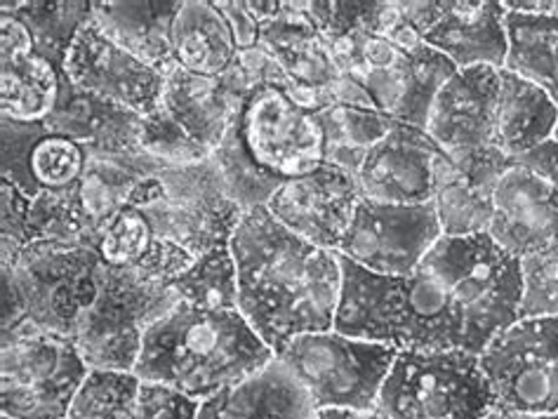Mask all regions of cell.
<instances>
[{
    "mask_svg": "<svg viewBox=\"0 0 558 419\" xmlns=\"http://www.w3.org/2000/svg\"><path fill=\"white\" fill-rule=\"evenodd\" d=\"M335 52L344 76L361 85L377 111L415 127H427L438 90L458 74L403 20L401 8L385 32L361 28L335 42Z\"/></svg>",
    "mask_w": 558,
    "mask_h": 419,
    "instance_id": "obj_5",
    "label": "cell"
},
{
    "mask_svg": "<svg viewBox=\"0 0 558 419\" xmlns=\"http://www.w3.org/2000/svg\"><path fill=\"white\" fill-rule=\"evenodd\" d=\"M201 403L158 382H142L130 419H198Z\"/></svg>",
    "mask_w": 558,
    "mask_h": 419,
    "instance_id": "obj_40",
    "label": "cell"
},
{
    "mask_svg": "<svg viewBox=\"0 0 558 419\" xmlns=\"http://www.w3.org/2000/svg\"><path fill=\"white\" fill-rule=\"evenodd\" d=\"M90 161L83 144L54 135L43 121L24 123L0 115V180L36 198L76 186Z\"/></svg>",
    "mask_w": 558,
    "mask_h": 419,
    "instance_id": "obj_19",
    "label": "cell"
},
{
    "mask_svg": "<svg viewBox=\"0 0 558 419\" xmlns=\"http://www.w3.org/2000/svg\"><path fill=\"white\" fill-rule=\"evenodd\" d=\"M255 90L239 60L222 76H196L178 64L166 71L163 107L189 137L213 156L243 99Z\"/></svg>",
    "mask_w": 558,
    "mask_h": 419,
    "instance_id": "obj_23",
    "label": "cell"
},
{
    "mask_svg": "<svg viewBox=\"0 0 558 419\" xmlns=\"http://www.w3.org/2000/svg\"><path fill=\"white\" fill-rule=\"evenodd\" d=\"M490 238L517 259L558 241V189L513 163L493 192Z\"/></svg>",
    "mask_w": 558,
    "mask_h": 419,
    "instance_id": "obj_21",
    "label": "cell"
},
{
    "mask_svg": "<svg viewBox=\"0 0 558 419\" xmlns=\"http://www.w3.org/2000/svg\"><path fill=\"white\" fill-rule=\"evenodd\" d=\"M43 123L50 133L83 144L93 158L130 161L146 156L142 149V115L85 93L66 74H62L54 109Z\"/></svg>",
    "mask_w": 558,
    "mask_h": 419,
    "instance_id": "obj_22",
    "label": "cell"
},
{
    "mask_svg": "<svg viewBox=\"0 0 558 419\" xmlns=\"http://www.w3.org/2000/svg\"><path fill=\"white\" fill-rule=\"evenodd\" d=\"M217 10L222 12V17L227 20L233 40H236L239 52L243 50H253L259 46V34H262V24L253 17V12L247 10L245 0H219L215 3Z\"/></svg>",
    "mask_w": 558,
    "mask_h": 419,
    "instance_id": "obj_42",
    "label": "cell"
},
{
    "mask_svg": "<svg viewBox=\"0 0 558 419\" xmlns=\"http://www.w3.org/2000/svg\"><path fill=\"white\" fill-rule=\"evenodd\" d=\"M213 163L225 182L227 194L233 198L243 212L255 208H269L274 194L281 189L286 182L283 177L274 175V172L264 170L253 153L245 149V144L239 135L236 123L231 121L225 139L213 151Z\"/></svg>",
    "mask_w": 558,
    "mask_h": 419,
    "instance_id": "obj_33",
    "label": "cell"
},
{
    "mask_svg": "<svg viewBox=\"0 0 558 419\" xmlns=\"http://www.w3.org/2000/svg\"><path fill=\"white\" fill-rule=\"evenodd\" d=\"M440 236L434 204L393 206L363 196L337 255L381 276H408Z\"/></svg>",
    "mask_w": 558,
    "mask_h": 419,
    "instance_id": "obj_14",
    "label": "cell"
},
{
    "mask_svg": "<svg viewBox=\"0 0 558 419\" xmlns=\"http://www.w3.org/2000/svg\"><path fill=\"white\" fill-rule=\"evenodd\" d=\"M233 123L255 161L278 177H300L326 163L318 113L300 107L283 90H253L243 99Z\"/></svg>",
    "mask_w": 558,
    "mask_h": 419,
    "instance_id": "obj_15",
    "label": "cell"
},
{
    "mask_svg": "<svg viewBox=\"0 0 558 419\" xmlns=\"http://www.w3.org/2000/svg\"><path fill=\"white\" fill-rule=\"evenodd\" d=\"M335 330L396 352L481 354L521 318V259L490 238L440 236L408 276H381L340 257Z\"/></svg>",
    "mask_w": 558,
    "mask_h": 419,
    "instance_id": "obj_1",
    "label": "cell"
},
{
    "mask_svg": "<svg viewBox=\"0 0 558 419\" xmlns=\"http://www.w3.org/2000/svg\"><path fill=\"white\" fill-rule=\"evenodd\" d=\"M180 301L205 309H239V271L229 245L196 257L172 283Z\"/></svg>",
    "mask_w": 558,
    "mask_h": 419,
    "instance_id": "obj_34",
    "label": "cell"
},
{
    "mask_svg": "<svg viewBox=\"0 0 558 419\" xmlns=\"http://www.w3.org/2000/svg\"><path fill=\"white\" fill-rule=\"evenodd\" d=\"M64 71L34 52L26 26L0 12V115L14 121H46L60 95Z\"/></svg>",
    "mask_w": 558,
    "mask_h": 419,
    "instance_id": "obj_24",
    "label": "cell"
},
{
    "mask_svg": "<svg viewBox=\"0 0 558 419\" xmlns=\"http://www.w3.org/2000/svg\"><path fill=\"white\" fill-rule=\"evenodd\" d=\"M259 48L283 69L300 107L314 113L335 104L375 109L361 85L344 76L335 46L312 22L306 3L283 0L281 14L262 24Z\"/></svg>",
    "mask_w": 558,
    "mask_h": 419,
    "instance_id": "obj_12",
    "label": "cell"
},
{
    "mask_svg": "<svg viewBox=\"0 0 558 419\" xmlns=\"http://www.w3.org/2000/svg\"><path fill=\"white\" fill-rule=\"evenodd\" d=\"M497 97L499 69H462L438 90L424 127L452 165L483 186L495 184L513 163L497 149Z\"/></svg>",
    "mask_w": 558,
    "mask_h": 419,
    "instance_id": "obj_9",
    "label": "cell"
},
{
    "mask_svg": "<svg viewBox=\"0 0 558 419\" xmlns=\"http://www.w3.org/2000/svg\"><path fill=\"white\" fill-rule=\"evenodd\" d=\"M276 354L239 309H205L178 301L146 330L135 374L178 389L198 403L241 384Z\"/></svg>",
    "mask_w": 558,
    "mask_h": 419,
    "instance_id": "obj_3",
    "label": "cell"
},
{
    "mask_svg": "<svg viewBox=\"0 0 558 419\" xmlns=\"http://www.w3.org/2000/svg\"><path fill=\"white\" fill-rule=\"evenodd\" d=\"M194 262H196V255H191L186 248H182V245L156 236L149 248H146V252L132 267H135L140 273H144L146 279L163 285H172Z\"/></svg>",
    "mask_w": 558,
    "mask_h": 419,
    "instance_id": "obj_41",
    "label": "cell"
},
{
    "mask_svg": "<svg viewBox=\"0 0 558 419\" xmlns=\"http://www.w3.org/2000/svg\"><path fill=\"white\" fill-rule=\"evenodd\" d=\"M64 74L107 102L125 107L140 115L158 109L166 88V71L137 60L111 38L99 32L90 20L73 42Z\"/></svg>",
    "mask_w": 558,
    "mask_h": 419,
    "instance_id": "obj_18",
    "label": "cell"
},
{
    "mask_svg": "<svg viewBox=\"0 0 558 419\" xmlns=\"http://www.w3.org/2000/svg\"><path fill=\"white\" fill-rule=\"evenodd\" d=\"M217 419H314L316 406L281 360L208 400Z\"/></svg>",
    "mask_w": 558,
    "mask_h": 419,
    "instance_id": "obj_27",
    "label": "cell"
},
{
    "mask_svg": "<svg viewBox=\"0 0 558 419\" xmlns=\"http://www.w3.org/2000/svg\"><path fill=\"white\" fill-rule=\"evenodd\" d=\"M198 419H217V415H215V410H213V406H210L208 400L201 403V412H198Z\"/></svg>",
    "mask_w": 558,
    "mask_h": 419,
    "instance_id": "obj_46",
    "label": "cell"
},
{
    "mask_svg": "<svg viewBox=\"0 0 558 419\" xmlns=\"http://www.w3.org/2000/svg\"><path fill=\"white\" fill-rule=\"evenodd\" d=\"M174 64L196 76H222L239 48L222 12L210 0H184L172 32Z\"/></svg>",
    "mask_w": 558,
    "mask_h": 419,
    "instance_id": "obj_29",
    "label": "cell"
},
{
    "mask_svg": "<svg viewBox=\"0 0 558 419\" xmlns=\"http://www.w3.org/2000/svg\"><path fill=\"white\" fill-rule=\"evenodd\" d=\"M478 358L495 408L558 417V316L519 318Z\"/></svg>",
    "mask_w": 558,
    "mask_h": 419,
    "instance_id": "obj_11",
    "label": "cell"
},
{
    "mask_svg": "<svg viewBox=\"0 0 558 419\" xmlns=\"http://www.w3.org/2000/svg\"><path fill=\"white\" fill-rule=\"evenodd\" d=\"M229 248L239 271V311L274 354L306 332L332 330L342 295L340 255L292 234L269 208L245 212Z\"/></svg>",
    "mask_w": 558,
    "mask_h": 419,
    "instance_id": "obj_2",
    "label": "cell"
},
{
    "mask_svg": "<svg viewBox=\"0 0 558 419\" xmlns=\"http://www.w3.org/2000/svg\"><path fill=\"white\" fill-rule=\"evenodd\" d=\"M0 12L17 17L32 34L34 52L48 60L57 71H64L66 57L76 42L81 28L93 20V3L85 0H5Z\"/></svg>",
    "mask_w": 558,
    "mask_h": 419,
    "instance_id": "obj_30",
    "label": "cell"
},
{
    "mask_svg": "<svg viewBox=\"0 0 558 419\" xmlns=\"http://www.w3.org/2000/svg\"><path fill=\"white\" fill-rule=\"evenodd\" d=\"M513 163L535 172L542 180H547L554 189H558V141L549 139L545 144H539L537 149L523 153Z\"/></svg>",
    "mask_w": 558,
    "mask_h": 419,
    "instance_id": "obj_43",
    "label": "cell"
},
{
    "mask_svg": "<svg viewBox=\"0 0 558 419\" xmlns=\"http://www.w3.org/2000/svg\"><path fill=\"white\" fill-rule=\"evenodd\" d=\"M318 123L323 130L326 163L342 168L356 177L365 156L391 133V127L399 121L377 109L335 104L318 111Z\"/></svg>",
    "mask_w": 558,
    "mask_h": 419,
    "instance_id": "obj_31",
    "label": "cell"
},
{
    "mask_svg": "<svg viewBox=\"0 0 558 419\" xmlns=\"http://www.w3.org/2000/svg\"><path fill=\"white\" fill-rule=\"evenodd\" d=\"M156 234L149 220L144 217V212L128 206L105 231L97 252L101 257V262L111 267L135 264L137 259L146 252V248H149Z\"/></svg>",
    "mask_w": 558,
    "mask_h": 419,
    "instance_id": "obj_38",
    "label": "cell"
},
{
    "mask_svg": "<svg viewBox=\"0 0 558 419\" xmlns=\"http://www.w3.org/2000/svg\"><path fill=\"white\" fill-rule=\"evenodd\" d=\"M97 250L50 241H34L10 264L3 279V325L0 342L28 332L69 337L97 297L101 269Z\"/></svg>",
    "mask_w": 558,
    "mask_h": 419,
    "instance_id": "obj_4",
    "label": "cell"
},
{
    "mask_svg": "<svg viewBox=\"0 0 558 419\" xmlns=\"http://www.w3.org/2000/svg\"><path fill=\"white\" fill-rule=\"evenodd\" d=\"M554 141H558V121H556V127H554V137H551Z\"/></svg>",
    "mask_w": 558,
    "mask_h": 419,
    "instance_id": "obj_47",
    "label": "cell"
},
{
    "mask_svg": "<svg viewBox=\"0 0 558 419\" xmlns=\"http://www.w3.org/2000/svg\"><path fill=\"white\" fill-rule=\"evenodd\" d=\"M361 198L359 180L351 172L320 163L312 172L286 180L269 210L292 234L337 252Z\"/></svg>",
    "mask_w": 558,
    "mask_h": 419,
    "instance_id": "obj_17",
    "label": "cell"
},
{
    "mask_svg": "<svg viewBox=\"0 0 558 419\" xmlns=\"http://www.w3.org/2000/svg\"><path fill=\"white\" fill-rule=\"evenodd\" d=\"M314 419H381L375 410L373 412H354V410H318Z\"/></svg>",
    "mask_w": 558,
    "mask_h": 419,
    "instance_id": "obj_44",
    "label": "cell"
},
{
    "mask_svg": "<svg viewBox=\"0 0 558 419\" xmlns=\"http://www.w3.org/2000/svg\"><path fill=\"white\" fill-rule=\"evenodd\" d=\"M505 69L537 85L558 104V3L505 0Z\"/></svg>",
    "mask_w": 558,
    "mask_h": 419,
    "instance_id": "obj_25",
    "label": "cell"
},
{
    "mask_svg": "<svg viewBox=\"0 0 558 419\" xmlns=\"http://www.w3.org/2000/svg\"><path fill=\"white\" fill-rule=\"evenodd\" d=\"M156 177L163 194L142 212L158 238L178 243L196 257L231 243L245 212L227 194L213 158L166 168Z\"/></svg>",
    "mask_w": 558,
    "mask_h": 419,
    "instance_id": "obj_13",
    "label": "cell"
},
{
    "mask_svg": "<svg viewBox=\"0 0 558 419\" xmlns=\"http://www.w3.org/2000/svg\"><path fill=\"white\" fill-rule=\"evenodd\" d=\"M483 419H558V417H542V415H525V412H513L505 408H493Z\"/></svg>",
    "mask_w": 558,
    "mask_h": 419,
    "instance_id": "obj_45",
    "label": "cell"
},
{
    "mask_svg": "<svg viewBox=\"0 0 558 419\" xmlns=\"http://www.w3.org/2000/svg\"><path fill=\"white\" fill-rule=\"evenodd\" d=\"M403 20L452 66L505 69L507 10L502 3H399Z\"/></svg>",
    "mask_w": 558,
    "mask_h": 419,
    "instance_id": "obj_16",
    "label": "cell"
},
{
    "mask_svg": "<svg viewBox=\"0 0 558 419\" xmlns=\"http://www.w3.org/2000/svg\"><path fill=\"white\" fill-rule=\"evenodd\" d=\"M0 419H12V417H3V415H0Z\"/></svg>",
    "mask_w": 558,
    "mask_h": 419,
    "instance_id": "obj_48",
    "label": "cell"
},
{
    "mask_svg": "<svg viewBox=\"0 0 558 419\" xmlns=\"http://www.w3.org/2000/svg\"><path fill=\"white\" fill-rule=\"evenodd\" d=\"M182 0H93V22L116 46L160 71L174 66L172 32Z\"/></svg>",
    "mask_w": 558,
    "mask_h": 419,
    "instance_id": "obj_26",
    "label": "cell"
},
{
    "mask_svg": "<svg viewBox=\"0 0 558 419\" xmlns=\"http://www.w3.org/2000/svg\"><path fill=\"white\" fill-rule=\"evenodd\" d=\"M432 204L444 236H478L490 231L493 194L469 182L446 153L434 163Z\"/></svg>",
    "mask_w": 558,
    "mask_h": 419,
    "instance_id": "obj_32",
    "label": "cell"
},
{
    "mask_svg": "<svg viewBox=\"0 0 558 419\" xmlns=\"http://www.w3.org/2000/svg\"><path fill=\"white\" fill-rule=\"evenodd\" d=\"M178 301L172 285L146 279L132 264H101L97 297L81 316L71 342L90 370L135 372L146 330Z\"/></svg>",
    "mask_w": 558,
    "mask_h": 419,
    "instance_id": "obj_7",
    "label": "cell"
},
{
    "mask_svg": "<svg viewBox=\"0 0 558 419\" xmlns=\"http://www.w3.org/2000/svg\"><path fill=\"white\" fill-rule=\"evenodd\" d=\"M142 149L154 156L156 161L170 168H180L210 158V153L191 139L186 130L172 119V113L163 107V102L151 113L142 115Z\"/></svg>",
    "mask_w": 558,
    "mask_h": 419,
    "instance_id": "obj_36",
    "label": "cell"
},
{
    "mask_svg": "<svg viewBox=\"0 0 558 419\" xmlns=\"http://www.w3.org/2000/svg\"><path fill=\"white\" fill-rule=\"evenodd\" d=\"M87 363L69 337L28 332L0 342V415L66 419Z\"/></svg>",
    "mask_w": 558,
    "mask_h": 419,
    "instance_id": "obj_10",
    "label": "cell"
},
{
    "mask_svg": "<svg viewBox=\"0 0 558 419\" xmlns=\"http://www.w3.org/2000/svg\"><path fill=\"white\" fill-rule=\"evenodd\" d=\"M521 318L558 316V241L521 257Z\"/></svg>",
    "mask_w": 558,
    "mask_h": 419,
    "instance_id": "obj_37",
    "label": "cell"
},
{
    "mask_svg": "<svg viewBox=\"0 0 558 419\" xmlns=\"http://www.w3.org/2000/svg\"><path fill=\"white\" fill-rule=\"evenodd\" d=\"M396 349L342 332H306L290 340L276 358L295 374L316 410L373 412Z\"/></svg>",
    "mask_w": 558,
    "mask_h": 419,
    "instance_id": "obj_8",
    "label": "cell"
},
{
    "mask_svg": "<svg viewBox=\"0 0 558 419\" xmlns=\"http://www.w3.org/2000/svg\"><path fill=\"white\" fill-rule=\"evenodd\" d=\"M440 153L427 130L396 123L365 156L356 175L361 194L393 206L432 204L434 163Z\"/></svg>",
    "mask_w": 558,
    "mask_h": 419,
    "instance_id": "obj_20",
    "label": "cell"
},
{
    "mask_svg": "<svg viewBox=\"0 0 558 419\" xmlns=\"http://www.w3.org/2000/svg\"><path fill=\"white\" fill-rule=\"evenodd\" d=\"M558 104L537 88L507 69H499L497 97V149L509 161L537 149L554 137Z\"/></svg>",
    "mask_w": 558,
    "mask_h": 419,
    "instance_id": "obj_28",
    "label": "cell"
},
{
    "mask_svg": "<svg viewBox=\"0 0 558 419\" xmlns=\"http://www.w3.org/2000/svg\"><path fill=\"white\" fill-rule=\"evenodd\" d=\"M32 198L0 180V264H10L32 243Z\"/></svg>",
    "mask_w": 558,
    "mask_h": 419,
    "instance_id": "obj_39",
    "label": "cell"
},
{
    "mask_svg": "<svg viewBox=\"0 0 558 419\" xmlns=\"http://www.w3.org/2000/svg\"><path fill=\"white\" fill-rule=\"evenodd\" d=\"M495 408L478 354L399 352L377 398L381 419H483Z\"/></svg>",
    "mask_w": 558,
    "mask_h": 419,
    "instance_id": "obj_6",
    "label": "cell"
},
{
    "mask_svg": "<svg viewBox=\"0 0 558 419\" xmlns=\"http://www.w3.org/2000/svg\"><path fill=\"white\" fill-rule=\"evenodd\" d=\"M142 380L125 370H90L66 419H130Z\"/></svg>",
    "mask_w": 558,
    "mask_h": 419,
    "instance_id": "obj_35",
    "label": "cell"
}]
</instances>
